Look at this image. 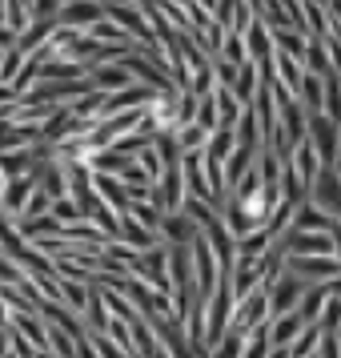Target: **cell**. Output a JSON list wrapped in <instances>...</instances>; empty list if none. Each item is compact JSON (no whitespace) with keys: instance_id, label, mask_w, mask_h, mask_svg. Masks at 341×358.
<instances>
[{"instance_id":"6da1fadb","label":"cell","mask_w":341,"mask_h":358,"mask_svg":"<svg viewBox=\"0 0 341 358\" xmlns=\"http://www.w3.org/2000/svg\"><path fill=\"white\" fill-rule=\"evenodd\" d=\"M269 322V290L257 286V290H249L245 298L233 302V318H229V330L233 334H249V330H257V326Z\"/></svg>"},{"instance_id":"7a4b0ae2","label":"cell","mask_w":341,"mask_h":358,"mask_svg":"<svg viewBox=\"0 0 341 358\" xmlns=\"http://www.w3.org/2000/svg\"><path fill=\"white\" fill-rule=\"evenodd\" d=\"M285 270L293 278H301L305 286H321L329 278H341V258H285Z\"/></svg>"},{"instance_id":"3957f363","label":"cell","mask_w":341,"mask_h":358,"mask_svg":"<svg viewBox=\"0 0 341 358\" xmlns=\"http://www.w3.org/2000/svg\"><path fill=\"white\" fill-rule=\"evenodd\" d=\"M269 290V318H277V314H289V310H297V302H301V294H305V282L301 278H293L289 270L277 278L273 286H265Z\"/></svg>"},{"instance_id":"277c9868","label":"cell","mask_w":341,"mask_h":358,"mask_svg":"<svg viewBox=\"0 0 341 358\" xmlns=\"http://www.w3.org/2000/svg\"><path fill=\"white\" fill-rule=\"evenodd\" d=\"M157 234L165 238V245H189L197 234H201V226H197L193 217L181 210V213H165V217H161V229H157Z\"/></svg>"},{"instance_id":"5b68a950","label":"cell","mask_w":341,"mask_h":358,"mask_svg":"<svg viewBox=\"0 0 341 358\" xmlns=\"http://www.w3.org/2000/svg\"><path fill=\"white\" fill-rule=\"evenodd\" d=\"M81 322H84L89 334H105L109 322H113V314H109V306H105L97 282H89V302H84V310H81Z\"/></svg>"},{"instance_id":"8992f818","label":"cell","mask_w":341,"mask_h":358,"mask_svg":"<svg viewBox=\"0 0 341 358\" xmlns=\"http://www.w3.org/2000/svg\"><path fill=\"white\" fill-rule=\"evenodd\" d=\"M301 330H305V322L297 318V310H289V314H277V318H269V346H289Z\"/></svg>"},{"instance_id":"52a82bcc","label":"cell","mask_w":341,"mask_h":358,"mask_svg":"<svg viewBox=\"0 0 341 358\" xmlns=\"http://www.w3.org/2000/svg\"><path fill=\"white\" fill-rule=\"evenodd\" d=\"M325 298H329V290H325V282L321 286H305V294H301V302H297V318L301 322H317L321 318V306H325Z\"/></svg>"},{"instance_id":"ba28073f","label":"cell","mask_w":341,"mask_h":358,"mask_svg":"<svg viewBox=\"0 0 341 358\" xmlns=\"http://www.w3.org/2000/svg\"><path fill=\"white\" fill-rule=\"evenodd\" d=\"M321 338H325L321 326L309 322L305 330H301V334H297V338L285 346V350H289V358H317V346H321Z\"/></svg>"},{"instance_id":"9c48e42d","label":"cell","mask_w":341,"mask_h":358,"mask_svg":"<svg viewBox=\"0 0 341 358\" xmlns=\"http://www.w3.org/2000/svg\"><path fill=\"white\" fill-rule=\"evenodd\" d=\"M317 326H321V334H338L341 330V298H325Z\"/></svg>"},{"instance_id":"30bf717a","label":"cell","mask_w":341,"mask_h":358,"mask_svg":"<svg viewBox=\"0 0 341 358\" xmlns=\"http://www.w3.org/2000/svg\"><path fill=\"white\" fill-rule=\"evenodd\" d=\"M105 338L113 342L116 350H125L129 358H137V355H132V330H129V322H116V318H113L109 330H105Z\"/></svg>"},{"instance_id":"8fae6325","label":"cell","mask_w":341,"mask_h":358,"mask_svg":"<svg viewBox=\"0 0 341 358\" xmlns=\"http://www.w3.org/2000/svg\"><path fill=\"white\" fill-rule=\"evenodd\" d=\"M241 346H245V338L241 334H233V330H225V338L217 342L209 350V358H241Z\"/></svg>"},{"instance_id":"7c38bea8","label":"cell","mask_w":341,"mask_h":358,"mask_svg":"<svg viewBox=\"0 0 341 358\" xmlns=\"http://www.w3.org/2000/svg\"><path fill=\"white\" fill-rule=\"evenodd\" d=\"M8 350H13V355L17 358H36V346L29 338H24V334H20L17 326L8 322Z\"/></svg>"},{"instance_id":"4fadbf2b","label":"cell","mask_w":341,"mask_h":358,"mask_svg":"<svg viewBox=\"0 0 341 358\" xmlns=\"http://www.w3.org/2000/svg\"><path fill=\"white\" fill-rule=\"evenodd\" d=\"M93 346H97V355H100V358H129L125 350H116V346L105 338V334H93Z\"/></svg>"},{"instance_id":"5bb4252c","label":"cell","mask_w":341,"mask_h":358,"mask_svg":"<svg viewBox=\"0 0 341 358\" xmlns=\"http://www.w3.org/2000/svg\"><path fill=\"white\" fill-rule=\"evenodd\" d=\"M317 358H341V338L338 334H325L321 346H317Z\"/></svg>"},{"instance_id":"9a60e30c","label":"cell","mask_w":341,"mask_h":358,"mask_svg":"<svg viewBox=\"0 0 341 358\" xmlns=\"http://www.w3.org/2000/svg\"><path fill=\"white\" fill-rule=\"evenodd\" d=\"M36 358H52V355H49V350H36Z\"/></svg>"},{"instance_id":"2e32d148","label":"cell","mask_w":341,"mask_h":358,"mask_svg":"<svg viewBox=\"0 0 341 358\" xmlns=\"http://www.w3.org/2000/svg\"><path fill=\"white\" fill-rule=\"evenodd\" d=\"M4 358H17V355H13V350H8V355H4Z\"/></svg>"},{"instance_id":"e0dca14e","label":"cell","mask_w":341,"mask_h":358,"mask_svg":"<svg viewBox=\"0 0 341 358\" xmlns=\"http://www.w3.org/2000/svg\"><path fill=\"white\" fill-rule=\"evenodd\" d=\"M338 338H341V330H338Z\"/></svg>"}]
</instances>
